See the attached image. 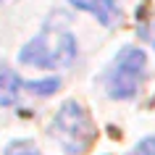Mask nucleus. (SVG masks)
<instances>
[{"mask_svg": "<svg viewBox=\"0 0 155 155\" xmlns=\"http://www.w3.org/2000/svg\"><path fill=\"white\" fill-rule=\"evenodd\" d=\"M68 3L87 11V13H92L103 26H116L121 21V11H118V5L113 0H68Z\"/></svg>", "mask_w": 155, "mask_h": 155, "instance_id": "20e7f679", "label": "nucleus"}, {"mask_svg": "<svg viewBox=\"0 0 155 155\" xmlns=\"http://www.w3.org/2000/svg\"><path fill=\"white\" fill-rule=\"evenodd\" d=\"M53 137L66 155H84L95 139V124L76 100H66L53 118Z\"/></svg>", "mask_w": 155, "mask_h": 155, "instance_id": "f03ea898", "label": "nucleus"}, {"mask_svg": "<svg viewBox=\"0 0 155 155\" xmlns=\"http://www.w3.org/2000/svg\"><path fill=\"white\" fill-rule=\"evenodd\" d=\"M142 76H145V53L139 48H124L105 76V90L113 100H129L137 95Z\"/></svg>", "mask_w": 155, "mask_h": 155, "instance_id": "7ed1b4c3", "label": "nucleus"}, {"mask_svg": "<svg viewBox=\"0 0 155 155\" xmlns=\"http://www.w3.org/2000/svg\"><path fill=\"white\" fill-rule=\"evenodd\" d=\"M5 155H40V150H37V147H34L32 142L21 139V142H13V145H8Z\"/></svg>", "mask_w": 155, "mask_h": 155, "instance_id": "0eeeda50", "label": "nucleus"}, {"mask_svg": "<svg viewBox=\"0 0 155 155\" xmlns=\"http://www.w3.org/2000/svg\"><path fill=\"white\" fill-rule=\"evenodd\" d=\"M24 87L32 92V95L48 97V95H53V92L61 87V82H58V79H45V82H24Z\"/></svg>", "mask_w": 155, "mask_h": 155, "instance_id": "423d86ee", "label": "nucleus"}, {"mask_svg": "<svg viewBox=\"0 0 155 155\" xmlns=\"http://www.w3.org/2000/svg\"><path fill=\"white\" fill-rule=\"evenodd\" d=\"M21 87L24 82L18 79V74L5 61H0V105H16L21 97Z\"/></svg>", "mask_w": 155, "mask_h": 155, "instance_id": "39448f33", "label": "nucleus"}, {"mask_svg": "<svg viewBox=\"0 0 155 155\" xmlns=\"http://www.w3.org/2000/svg\"><path fill=\"white\" fill-rule=\"evenodd\" d=\"M137 153H139V155H155V137L142 139V142L137 145Z\"/></svg>", "mask_w": 155, "mask_h": 155, "instance_id": "6e6552de", "label": "nucleus"}, {"mask_svg": "<svg viewBox=\"0 0 155 155\" xmlns=\"http://www.w3.org/2000/svg\"><path fill=\"white\" fill-rule=\"evenodd\" d=\"M76 58V37L61 26H45L26 48H21L18 61L34 68H66Z\"/></svg>", "mask_w": 155, "mask_h": 155, "instance_id": "f257e3e1", "label": "nucleus"}, {"mask_svg": "<svg viewBox=\"0 0 155 155\" xmlns=\"http://www.w3.org/2000/svg\"><path fill=\"white\" fill-rule=\"evenodd\" d=\"M0 3H5V0H0Z\"/></svg>", "mask_w": 155, "mask_h": 155, "instance_id": "1a4fd4ad", "label": "nucleus"}]
</instances>
